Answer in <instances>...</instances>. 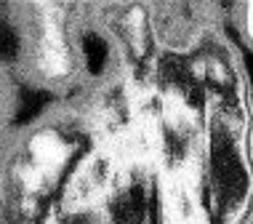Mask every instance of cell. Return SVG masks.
I'll list each match as a JSON object with an SVG mask.
<instances>
[{
  "label": "cell",
  "mask_w": 253,
  "mask_h": 224,
  "mask_svg": "<svg viewBox=\"0 0 253 224\" xmlns=\"http://www.w3.org/2000/svg\"><path fill=\"white\" fill-rule=\"evenodd\" d=\"M38 67L48 78H61L70 70V51H67L64 30L59 19H45L38 35Z\"/></svg>",
  "instance_id": "obj_1"
}]
</instances>
